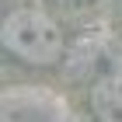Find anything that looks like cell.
Listing matches in <instances>:
<instances>
[{
  "mask_svg": "<svg viewBox=\"0 0 122 122\" xmlns=\"http://www.w3.org/2000/svg\"><path fill=\"white\" fill-rule=\"evenodd\" d=\"M91 105H94V115L101 122H122V70L105 73L94 84Z\"/></svg>",
  "mask_w": 122,
  "mask_h": 122,
  "instance_id": "2",
  "label": "cell"
},
{
  "mask_svg": "<svg viewBox=\"0 0 122 122\" xmlns=\"http://www.w3.org/2000/svg\"><path fill=\"white\" fill-rule=\"evenodd\" d=\"M0 42L31 66H49L63 56V31L46 10L18 7L0 25Z\"/></svg>",
  "mask_w": 122,
  "mask_h": 122,
  "instance_id": "1",
  "label": "cell"
}]
</instances>
